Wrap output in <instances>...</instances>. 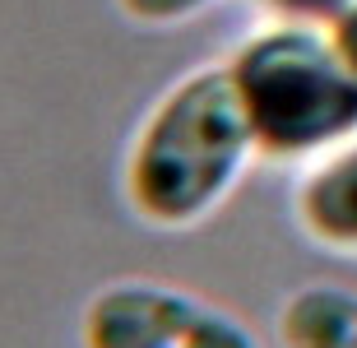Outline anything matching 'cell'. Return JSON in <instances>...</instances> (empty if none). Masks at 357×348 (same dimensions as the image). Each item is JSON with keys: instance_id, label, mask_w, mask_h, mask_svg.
<instances>
[{"instance_id": "cell-1", "label": "cell", "mask_w": 357, "mask_h": 348, "mask_svg": "<svg viewBox=\"0 0 357 348\" xmlns=\"http://www.w3.org/2000/svg\"><path fill=\"white\" fill-rule=\"evenodd\" d=\"M255 158L227 61H209L167 84L130 130L121 200L153 232H190L232 200Z\"/></svg>"}, {"instance_id": "cell-2", "label": "cell", "mask_w": 357, "mask_h": 348, "mask_svg": "<svg viewBox=\"0 0 357 348\" xmlns=\"http://www.w3.org/2000/svg\"><path fill=\"white\" fill-rule=\"evenodd\" d=\"M255 153L311 167L357 139V70L330 28L306 19H269L227 56Z\"/></svg>"}, {"instance_id": "cell-3", "label": "cell", "mask_w": 357, "mask_h": 348, "mask_svg": "<svg viewBox=\"0 0 357 348\" xmlns=\"http://www.w3.org/2000/svg\"><path fill=\"white\" fill-rule=\"evenodd\" d=\"M79 348H265L251 325L162 279H112L79 311Z\"/></svg>"}, {"instance_id": "cell-4", "label": "cell", "mask_w": 357, "mask_h": 348, "mask_svg": "<svg viewBox=\"0 0 357 348\" xmlns=\"http://www.w3.org/2000/svg\"><path fill=\"white\" fill-rule=\"evenodd\" d=\"M292 218L311 246L357 260V139L302 167L292 186Z\"/></svg>"}, {"instance_id": "cell-5", "label": "cell", "mask_w": 357, "mask_h": 348, "mask_svg": "<svg viewBox=\"0 0 357 348\" xmlns=\"http://www.w3.org/2000/svg\"><path fill=\"white\" fill-rule=\"evenodd\" d=\"M278 348H357V288L306 283L274 316Z\"/></svg>"}, {"instance_id": "cell-6", "label": "cell", "mask_w": 357, "mask_h": 348, "mask_svg": "<svg viewBox=\"0 0 357 348\" xmlns=\"http://www.w3.org/2000/svg\"><path fill=\"white\" fill-rule=\"evenodd\" d=\"M116 14L135 28H181L209 14L218 0H112Z\"/></svg>"}, {"instance_id": "cell-7", "label": "cell", "mask_w": 357, "mask_h": 348, "mask_svg": "<svg viewBox=\"0 0 357 348\" xmlns=\"http://www.w3.org/2000/svg\"><path fill=\"white\" fill-rule=\"evenodd\" d=\"M274 19H306V24H334L353 0H260Z\"/></svg>"}, {"instance_id": "cell-8", "label": "cell", "mask_w": 357, "mask_h": 348, "mask_svg": "<svg viewBox=\"0 0 357 348\" xmlns=\"http://www.w3.org/2000/svg\"><path fill=\"white\" fill-rule=\"evenodd\" d=\"M330 33H334V42H339V52H344V61L357 70V0L348 5L339 19L330 24Z\"/></svg>"}]
</instances>
